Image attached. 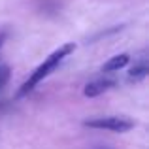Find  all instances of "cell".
<instances>
[{"label": "cell", "instance_id": "8992f818", "mask_svg": "<svg viewBox=\"0 0 149 149\" xmlns=\"http://www.w3.org/2000/svg\"><path fill=\"white\" fill-rule=\"evenodd\" d=\"M8 79H10V68L8 66H0V89L8 83Z\"/></svg>", "mask_w": 149, "mask_h": 149}, {"label": "cell", "instance_id": "7a4b0ae2", "mask_svg": "<svg viewBox=\"0 0 149 149\" xmlns=\"http://www.w3.org/2000/svg\"><path fill=\"white\" fill-rule=\"evenodd\" d=\"M85 127L89 128H98V130H109V132H128L136 127V123L130 117L123 115H108V117H93V119L83 121Z\"/></svg>", "mask_w": 149, "mask_h": 149}, {"label": "cell", "instance_id": "3957f363", "mask_svg": "<svg viewBox=\"0 0 149 149\" xmlns=\"http://www.w3.org/2000/svg\"><path fill=\"white\" fill-rule=\"evenodd\" d=\"M113 85H115L113 79H95V81L85 85L83 95L87 96V98H95V96H100V95H104L106 91H109Z\"/></svg>", "mask_w": 149, "mask_h": 149}, {"label": "cell", "instance_id": "ba28073f", "mask_svg": "<svg viewBox=\"0 0 149 149\" xmlns=\"http://www.w3.org/2000/svg\"><path fill=\"white\" fill-rule=\"evenodd\" d=\"M95 149H113V147H95Z\"/></svg>", "mask_w": 149, "mask_h": 149}, {"label": "cell", "instance_id": "9c48e42d", "mask_svg": "<svg viewBox=\"0 0 149 149\" xmlns=\"http://www.w3.org/2000/svg\"><path fill=\"white\" fill-rule=\"evenodd\" d=\"M0 66H2V64H0Z\"/></svg>", "mask_w": 149, "mask_h": 149}, {"label": "cell", "instance_id": "5b68a950", "mask_svg": "<svg viewBox=\"0 0 149 149\" xmlns=\"http://www.w3.org/2000/svg\"><path fill=\"white\" fill-rule=\"evenodd\" d=\"M147 74H149L147 62L146 61L136 62V64L128 70V79H130V81H142V79H146V77H147Z\"/></svg>", "mask_w": 149, "mask_h": 149}, {"label": "cell", "instance_id": "277c9868", "mask_svg": "<svg viewBox=\"0 0 149 149\" xmlns=\"http://www.w3.org/2000/svg\"><path fill=\"white\" fill-rule=\"evenodd\" d=\"M128 62H130V55L128 53H119V55H115V57L108 58V61L102 64V72H119V70L125 68Z\"/></svg>", "mask_w": 149, "mask_h": 149}, {"label": "cell", "instance_id": "6da1fadb", "mask_svg": "<svg viewBox=\"0 0 149 149\" xmlns=\"http://www.w3.org/2000/svg\"><path fill=\"white\" fill-rule=\"evenodd\" d=\"M74 51H76V44H64V45H61L58 49H55L53 53H51L49 57L45 58V61L42 62V64L29 76V79H26L25 83L21 85V89H19L17 95L23 96V95H26V93H30L38 83H40V81H44L51 72H55V70L58 68V64H61V62L64 61L66 57H70Z\"/></svg>", "mask_w": 149, "mask_h": 149}, {"label": "cell", "instance_id": "52a82bcc", "mask_svg": "<svg viewBox=\"0 0 149 149\" xmlns=\"http://www.w3.org/2000/svg\"><path fill=\"white\" fill-rule=\"evenodd\" d=\"M4 40H6V36H4V34L0 32V47H2V45H4Z\"/></svg>", "mask_w": 149, "mask_h": 149}]
</instances>
